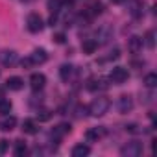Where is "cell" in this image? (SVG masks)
I'll list each match as a JSON object with an SVG mask.
<instances>
[{
  "label": "cell",
  "mask_w": 157,
  "mask_h": 157,
  "mask_svg": "<svg viewBox=\"0 0 157 157\" xmlns=\"http://www.w3.org/2000/svg\"><path fill=\"white\" fill-rule=\"evenodd\" d=\"M6 87L10 91H21L24 87V82H22V78H19V76H11V78H8Z\"/></svg>",
  "instance_id": "7c38bea8"
},
{
  "label": "cell",
  "mask_w": 157,
  "mask_h": 157,
  "mask_svg": "<svg viewBox=\"0 0 157 157\" xmlns=\"http://www.w3.org/2000/svg\"><path fill=\"white\" fill-rule=\"evenodd\" d=\"M21 65H22V68H30V67H33V61H32V57H24L21 61Z\"/></svg>",
  "instance_id": "f1b7e54d"
},
{
  "label": "cell",
  "mask_w": 157,
  "mask_h": 157,
  "mask_svg": "<svg viewBox=\"0 0 157 157\" xmlns=\"http://www.w3.org/2000/svg\"><path fill=\"white\" fill-rule=\"evenodd\" d=\"M59 76H61V80H68V78L72 76V65H61L59 68Z\"/></svg>",
  "instance_id": "7402d4cb"
},
{
  "label": "cell",
  "mask_w": 157,
  "mask_h": 157,
  "mask_svg": "<svg viewBox=\"0 0 157 157\" xmlns=\"http://www.w3.org/2000/svg\"><path fill=\"white\" fill-rule=\"evenodd\" d=\"M61 4H65V6L72 8V4H74V0H61Z\"/></svg>",
  "instance_id": "d6a6232c"
},
{
  "label": "cell",
  "mask_w": 157,
  "mask_h": 157,
  "mask_svg": "<svg viewBox=\"0 0 157 157\" xmlns=\"http://www.w3.org/2000/svg\"><path fill=\"white\" fill-rule=\"evenodd\" d=\"M26 24H28V30H30L32 33H39V32H43V28H44V21H43L41 15H37V13H30Z\"/></svg>",
  "instance_id": "3957f363"
},
{
  "label": "cell",
  "mask_w": 157,
  "mask_h": 157,
  "mask_svg": "<svg viewBox=\"0 0 157 157\" xmlns=\"http://www.w3.org/2000/svg\"><path fill=\"white\" fill-rule=\"evenodd\" d=\"M22 131H24V133H28V135L37 133V124H35V120H32V118L24 120V122H22Z\"/></svg>",
  "instance_id": "e0dca14e"
},
{
  "label": "cell",
  "mask_w": 157,
  "mask_h": 157,
  "mask_svg": "<svg viewBox=\"0 0 157 157\" xmlns=\"http://www.w3.org/2000/svg\"><path fill=\"white\" fill-rule=\"evenodd\" d=\"M30 85H32V89H33L35 93L41 91V89L46 85V78H44V74H41V72L32 74V78H30Z\"/></svg>",
  "instance_id": "52a82bcc"
},
{
  "label": "cell",
  "mask_w": 157,
  "mask_h": 157,
  "mask_svg": "<svg viewBox=\"0 0 157 157\" xmlns=\"http://www.w3.org/2000/svg\"><path fill=\"white\" fill-rule=\"evenodd\" d=\"M142 44H144V41H142L140 37L133 35V37H129V41H128V50H129L131 54H139V52L142 50Z\"/></svg>",
  "instance_id": "30bf717a"
},
{
  "label": "cell",
  "mask_w": 157,
  "mask_h": 157,
  "mask_svg": "<svg viewBox=\"0 0 157 157\" xmlns=\"http://www.w3.org/2000/svg\"><path fill=\"white\" fill-rule=\"evenodd\" d=\"M129 13L133 17H140L142 15V4L139 2V0H131L129 2Z\"/></svg>",
  "instance_id": "ac0fdd59"
},
{
  "label": "cell",
  "mask_w": 157,
  "mask_h": 157,
  "mask_svg": "<svg viewBox=\"0 0 157 157\" xmlns=\"http://www.w3.org/2000/svg\"><path fill=\"white\" fill-rule=\"evenodd\" d=\"M91 153V148L87 144H76L72 148V157H85Z\"/></svg>",
  "instance_id": "5bb4252c"
},
{
  "label": "cell",
  "mask_w": 157,
  "mask_h": 157,
  "mask_svg": "<svg viewBox=\"0 0 157 157\" xmlns=\"http://www.w3.org/2000/svg\"><path fill=\"white\" fill-rule=\"evenodd\" d=\"M96 48H98V41H94V39H85L83 44H82L83 54H94Z\"/></svg>",
  "instance_id": "9a60e30c"
},
{
  "label": "cell",
  "mask_w": 157,
  "mask_h": 157,
  "mask_svg": "<svg viewBox=\"0 0 157 157\" xmlns=\"http://www.w3.org/2000/svg\"><path fill=\"white\" fill-rule=\"evenodd\" d=\"M11 107H13V104L10 102V100H0V115H8L10 111H11Z\"/></svg>",
  "instance_id": "d4e9b609"
},
{
  "label": "cell",
  "mask_w": 157,
  "mask_h": 157,
  "mask_svg": "<svg viewBox=\"0 0 157 157\" xmlns=\"http://www.w3.org/2000/svg\"><path fill=\"white\" fill-rule=\"evenodd\" d=\"M22 2H30V0H22Z\"/></svg>",
  "instance_id": "d590c367"
},
{
  "label": "cell",
  "mask_w": 157,
  "mask_h": 157,
  "mask_svg": "<svg viewBox=\"0 0 157 157\" xmlns=\"http://www.w3.org/2000/svg\"><path fill=\"white\" fill-rule=\"evenodd\" d=\"M50 117H52V111H46V109L39 111V115H37V118H39L41 122H46V120H50Z\"/></svg>",
  "instance_id": "484cf974"
},
{
  "label": "cell",
  "mask_w": 157,
  "mask_h": 157,
  "mask_svg": "<svg viewBox=\"0 0 157 157\" xmlns=\"http://www.w3.org/2000/svg\"><path fill=\"white\" fill-rule=\"evenodd\" d=\"M61 0H48V11L52 13V15H57L59 11H61Z\"/></svg>",
  "instance_id": "d6986e66"
},
{
  "label": "cell",
  "mask_w": 157,
  "mask_h": 157,
  "mask_svg": "<svg viewBox=\"0 0 157 157\" xmlns=\"http://www.w3.org/2000/svg\"><path fill=\"white\" fill-rule=\"evenodd\" d=\"M118 57H120V50H118V48H115V50L109 54V59H118Z\"/></svg>",
  "instance_id": "4dcf8cb0"
},
{
  "label": "cell",
  "mask_w": 157,
  "mask_h": 157,
  "mask_svg": "<svg viewBox=\"0 0 157 157\" xmlns=\"http://www.w3.org/2000/svg\"><path fill=\"white\" fill-rule=\"evenodd\" d=\"M109 87V83H107V80L105 78H91V80L87 82V89L89 91H93V93H96V91H105Z\"/></svg>",
  "instance_id": "5b68a950"
},
{
  "label": "cell",
  "mask_w": 157,
  "mask_h": 157,
  "mask_svg": "<svg viewBox=\"0 0 157 157\" xmlns=\"http://www.w3.org/2000/svg\"><path fill=\"white\" fill-rule=\"evenodd\" d=\"M56 22H57V15H52V17H50V21H48V24H50V26H54Z\"/></svg>",
  "instance_id": "1f68e13d"
},
{
  "label": "cell",
  "mask_w": 157,
  "mask_h": 157,
  "mask_svg": "<svg viewBox=\"0 0 157 157\" xmlns=\"http://www.w3.org/2000/svg\"><path fill=\"white\" fill-rule=\"evenodd\" d=\"M126 131H129V133H137V131H139V126H137V124H128V126H126Z\"/></svg>",
  "instance_id": "f546056e"
},
{
  "label": "cell",
  "mask_w": 157,
  "mask_h": 157,
  "mask_svg": "<svg viewBox=\"0 0 157 157\" xmlns=\"http://www.w3.org/2000/svg\"><path fill=\"white\" fill-rule=\"evenodd\" d=\"M104 135H105V129H104V128H91V129H87L85 139H87L89 142H98Z\"/></svg>",
  "instance_id": "9c48e42d"
},
{
  "label": "cell",
  "mask_w": 157,
  "mask_h": 157,
  "mask_svg": "<svg viewBox=\"0 0 157 157\" xmlns=\"http://www.w3.org/2000/svg\"><path fill=\"white\" fill-rule=\"evenodd\" d=\"M70 131H72L70 124H59V126H56V128H54V131H52V137L59 139L61 135H67V133H70Z\"/></svg>",
  "instance_id": "2e32d148"
},
{
  "label": "cell",
  "mask_w": 157,
  "mask_h": 157,
  "mask_svg": "<svg viewBox=\"0 0 157 157\" xmlns=\"http://www.w3.org/2000/svg\"><path fill=\"white\" fill-rule=\"evenodd\" d=\"M30 57H32L33 65H43V63L48 59V54H46V50H43V48H35Z\"/></svg>",
  "instance_id": "4fadbf2b"
},
{
  "label": "cell",
  "mask_w": 157,
  "mask_h": 157,
  "mask_svg": "<svg viewBox=\"0 0 157 157\" xmlns=\"http://www.w3.org/2000/svg\"><path fill=\"white\" fill-rule=\"evenodd\" d=\"M17 61H19L17 52H13V50H2L0 52V63L4 67H13Z\"/></svg>",
  "instance_id": "8992f818"
},
{
  "label": "cell",
  "mask_w": 157,
  "mask_h": 157,
  "mask_svg": "<svg viewBox=\"0 0 157 157\" xmlns=\"http://www.w3.org/2000/svg\"><path fill=\"white\" fill-rule=\"evenodd\" d=\"M8 148H10V140L2 139V140H0V153H6V151H8Z\"/></svg>",
  "instance_id": "83f0119b"
},
{
  "label": "cell",
  "mask_w": 157,
  "mask_h": 157,
  "mask_svg": "<svg viewBox=\"0 0 157 157\" xmlns=\"http://www.w3.org/2000/svg\"><path fill=\"white\" fill-rule=\"evenodd\" d=\"M128 78H129V74H128V68H124V67H115L109 74V80L117 85H122Z\"/></svg>",
  "instance_id": "277c9868"
},
{
  "label": "cell",
  "mask_w": 157,
  "mask_h": 157,
  "mask_svg": "<svg viewBox=\"0 0 157 157\" xmlns=\"http://www.w3.org/2000/svg\"><path fill=\"white\" fill-rule=\"evenodd\" d=\"M142 150H144L142 142L131 140V142H128V144H124V146L120 148V155H122V157H139V155L142 153Z\"/></svg>",
  "instance_id": "7a4b0ae2"
},
{
  "label": "cell",
  "mask_w": 157,
  "mask_h": 157,
  "mask_svg": "<svg viewBox=\"0 0 157 157\" xmlns=\"http://www.w3.org/2000/svg\"><path fill=\"white\" fill-rule=\"evenodd\" d=\"M113 4H124V0H111Z\"/></svg>",
  "instance_id": "836d02e7"
},
{
  "label": "cell",
  "mask_w": 157,
  "mask_h": 157,
  "mask_svg": "<svg viewBox=\"0 0 157 157\" xmlns=\"http://www.w3.org/2000/svg\"><path fill=\"white\" fill-rule=\"evenodd\" d=\"M26 153H28L26 142H24V140H17V142H15V155H17V157H22V155H26Z\"/></svg>",
  "instance_id": "ffe728a7"
},
{
  "label": "cell",
  "mask_w": 157,
  "mask_h": 157,
  "mask_svg": "<svg viewBox=\"0 0 157 157\" xmlns=\"http://www.w3.org/2000/svg\"><path fill=\"white\" fill-rule=\"evenodd\" d=\"M109 107H111V102H109L107 98L100 96V98H94V100H93V104L89 105V113H91L93 117H104V115L109 111Z\"/></svg>",
  "instance_id": "6da1fadb"
},
{
  "label": "cell",
  "mask_w": 157,
  "mask_h": 157,
  "mask_svg": "<svg viewBox=\"0 0 157 157\" xmlns=\"http://www.w3.org/2000/svg\"><path fill=\"white\" fill-rule=\"evenodd\" d=\"M142 41L146 43V46H148V48H153V46H155V33H153V30H148Z\"/></svg>",
  "instance_id": "cb8c5ba5"
},
{
  "label": "cell",
  "mask_w": 157,
  "mask_h": 157,
  "mask_svg": "<svg viewBox=\"0 0 157 157\" xmlns=\"http://www.w3.org/2000/svg\"><path fill=\"white\" fill-rule=\"evenodd\" d=\"M131 109H133V100H131V96L122 94V96L118 98V111H120L122 115H126V113H129Z\"/></svg>",
  "instance_id": "ba28073f"
},
{
  "label": "cell",
  "mask_w": 157,
  "mask_h": 157,
  "mask_svg": "<svg viewBox=\"0 0 157 157\" xmlns=\"http://www.w3.org/2000/svg\"><path fill=\"white\" fill-rule=\"evenodd\" d=\"M6 96H4V89H0V100H4Z\"/></svg>",
  "instance_id": "e575fe53"
},
{
  "label": "cell",
  "mask_w": 157,
  "mask_h": 157,
  "mask_svg": "<svg viewBox=\"0 0 157 157\" xmlns=\"http://www.w3.org/2000/svg\"><path fill=\"white\" fill-rule=\"evenodd\" d=\"M15 126H17V118L11 117L10 113L0 120V129H2V131H11V129H15Z\"/></svg>",
  "instance_id": "8fae6325"
},
{
  "label": "cell",
  "mask_w": 157,
  "mask_h": 157,
  "mask_svg": "<svg viewBox=\"0 0 157 157\" xmlns=\"http://www.w3.org/2000/svg\"><path fill=\"white\" fill-rule=\"evenodd\" d=\"M144 85H146L148 89H153V87L157 85V74H153V72L146 74V78H144Z\"/></svg>",
  "instance_id": "44dd1931"
},
{
  "label": "cell",
  "mask_w": 157,
  "mask_h": 157,
  "mask_svg": "<svg viewBox=\"0 0 157 157\" xmlns=\"http://www.w3.org/2000/svg\"><path fill=\"white\" fill-rule=\"evenodd\" d=\"M54 43H57V44H63L65 41H67V37H65V33H54Z\"/></svg>",
  "instance_id": "4316f807"
},
{
  "label": "cell",
  "mask_w": 157,
  "mask_h": 157,
  "mask_svg": "<svg viewBox=\"0 0 157 157\" xmlns=\"http://www.w3.org/2000/svg\"><path fill=\"white\" fill-rule=\"evenodd\" d=\"M89 10H91V11H89V15H91V17H94V15H100V13L104 11V4L96 0V2H93V4H91V8H89Z\"/></svg>",
  "instance_id": "603a6c76"
}]
</instances>
